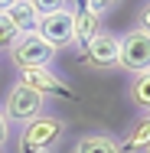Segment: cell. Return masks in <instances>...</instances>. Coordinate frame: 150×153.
<instances>
[{
	"label": "cell",
	"instance_id": "6da1fadb",
	"mask_svg": "<svg viewBox=\"0 0 150 153\" xmlns=\"http://www.w3.org/2000/svg\"><path fill=\"white\" fill-rule=\"evenodd\" d=\"M62 137H65V117L46 111L16 130V153H56Z\"/></svg>",
	"mask_w": 150,
	"mask_h": 153
},
{
	"label": "cell",
	"instance_id": "7a4b0ae2",
	"mask_svg": "<svg viewBox=\"0 0 150 153\" xmlns=\"http://www.w3.org/2000/svg\"><path fill=\"white\" fill-rule=\"evenodd\" d=\"M75 10L78 7H72V3H52V7L43 10V20H39L36 33L56 52L72 49V42H75Z\"/></svg>",
	"mask_w": 150,
	"mask_h": 153
},
{
	"label": "cell",
	"instance_id": "3957f363",
	"mask_svg": "<svg viewBox=\"0 0 150 153\" xmlns=\"http://www.w3.org/2000/svg\"><path fill=\"white\" fill-rule=\"evenodd\" d=\"M56 56H59V52H56L39 33L20 36V39L13 42V49L7 52V59L16 68V75H20V72H33V68H49V65L56 62Z\"/></svg>",
	"mask_w": 150,
	"mask_h": 153
},
{
	"label": "cell",
	"instance_id": "277c9868",
	"mask_svg": "<svg viewBox=\"0 0 150 153\" xmlns=\"http://www.w3.org/2000/svg\"><path fill=\"white\" fill-rule=\"evenodd\" d=\"M3 114H7V121L16 124V127H23V124L36 121L39 114H46V98L43 94H36L33 88L26 85H20V82H13L7 94H3Z\"/></svg>",
	"mask_w": 150,
	"mask_h": 153
},
{
	"label": "cell",
	"instance_id": "5b68a950",
	"mask_svg": "<svg viewBox=\"0 0 150 153\" xmlns=\"http://www.w3.org/2000/svg\"><path fill=\"white\" fill-rule=\"evenodd\" d=\"M121 52H118V68L131 72V75H144L150 72V36L137 26L121 33Z\"/></svg>",
	"mask_w": 150,
	"mask_h": 153
},
{
	"label": "cell",
	"instance_id": "8992f818",
	"mask_svg": "<svg viewBox=\"0 0 150 153\" xmlns=\"http://www.w3.org/2000/svg\"><path fill=\"white\" fill-rule=\"evenodd\" d=\"M118 52H121L118 33L101 30V33L88 42V46H85L82 59H85V65H88V68H95V72H108V68H118Z\"/></svg>",
	"mask_w": 150,
	"mask_h": 153
},
{
	"label": "cell",
	"instance_id": "52a82bcc",
	"mask_svg": "<svg viewBox=\"0 0 150 153\" xmlns=\"http://www.w3.org/2000/svg\"><path fill=\"white\" fill-rule=\"evenodd\" d=\"M16 82H20V85H26V88H33V91L43 94V98H62V94H72V85L62 78L59 72H52V65H49V68L20 72V75H16Z\"/></svg>",
	"mask_w": 150,
	"mask_h": 153
},
{
	"label": "cell",
	"instance_id": "ba28073f",
	"mask_svg": "<svg viewBox=\"0 0 150 153\" xmlns=\"http://www.w3.org/2000/svg\"><path fill=\"white\" fill-rule=\"evenodd\" d=\"M43 3H36V0H10V3H0V13L16 26L20 36H30L36 33L39 26V20H43Z\"/></svg>",
	"mask_w": 150,
	"mask_h": 153
},
{
	"label": "cell",
	"instance_id": "9c48e42d",
	"mask_svg": "<svg viewBox=\"0 0 150 153\" xmlns=\"http://www.w3.org/2000/svg\"><path fill=\"white\" fill-rule=\"evenodd\" d=\"M118 140H121V153H147V147H150V114H137L124 127V134Z\"/></svg>",
	"mask_w": 150,
	"mask_h": 153
},
{
	"label": "cell",
	"instance_id": "30bf717a",
	"mask_svg": "<svg viewBox=\"0 0 150 153\" xmlns=\"http://www.w3.org/2000/svg\"><path fill=\"white\" fill-rule=\"evenodd\" d=\"M72 153H121V140L114 134H82L75 143H72Z\"/></svg>",
	"mask_w": 150,
	"mask_h": 153
},
{
	"label": "cell",
	"instance_id": "8fae6325",
	"mask_svg": "<svg viewBox=\"0 0 150 153\" xmlns=\"http://www.w3.org/2000/svg\"><path fill=\"white\" fill-rule=\"evenodd\" d=\"M101 30H104V23H101L98 16H91V13H85V10L78 7V10H75V42H72V49L85 52V46H88V42H91Z\"/></svg>",
	"mask_w": 150,
	"mask_h": 153
},
{
	"label": "cell",
	"instance_id": "7c38bea8",
	"mask_svg": "<svg viewBox=\"0 0 150 153\" xmlns=\"http://www.w3.org/2000/svg\"><path fill=\"white\" fill-rule=\"evenodd\" d=\"M127 98H131V104H134L140 114H150V72L131 75V82H127Z\"/></svg>",
	"mask_w": 150,
	"mask_h": 153
},
{
	"label": "cell",
	"instance_id": "4fadbf2b",
	"mask_svg": "<svg viewBox=\"0 0 150 153\" xmlns=\"http://www.w3.org/2000/svg\"><path fill=\"white\" fill-rule=\"evenodd\" d=\"M20 39V33H16V26L0 13V52H10L13 49V42Z\"/></svg>",
	"mask_w": 150,
	"mask_h": 153
},
{
	"label": "cell",
	"instance_id": "5bb4252c",
	"mask_svg": "<svg viewBox=\"0 0 150 153\" xmlns=\"http://www.w3.org/2000/svg\"><path fill=\"white\" fill-rule=\"evenodd\" d=\"M134 26H137V30H144V33L150 36V0L137 7V16H134Z\"/></svg>",
	"mask_w": 150,
	"mask_h": 153
},
{
	"label": "cell",
	"instance_id": "9a60e30c",
	"mask_svg": "<svg viewBox=\"0 0 150 153\" xmlns=\"http://www.w3.org/2000/svg\"><path fill=\"white\" fill-rule=\"evenodd\" d=\"M7 140H10V121H7V114L0 108V147H7Z\"/></svg>",
	"mask_w": 150,
	"mask_h": 153
},
{
	"label": "cell",
	"instance_id": "2e32d148",
	"mask_svg": "<svg viewBox=\"0 0 150 153\" xmlns=\"http://www.w3.org/2000/svg\"><path fill=\"white\" fill-rule=\"evenodd\" d=\"M147 153H150V147H147Z\"/></svg>",
	"mask_w": 150,
	"mask_h": 153
},
{
	"label": "cell",
	"instance_id": "e0dca14e",
	"mask_svg": "<svg viewBox=\"0 0 150 153\" xmlns=\"http://www.w3.org/2000/svg\"><path fill=\"white\" fill-rule=\"evenodd\" d=\"M0 153H3V150H0Z\"/></svg>",
	"mask_w": 150,
	"mask_h": 153
}]
</instances>
